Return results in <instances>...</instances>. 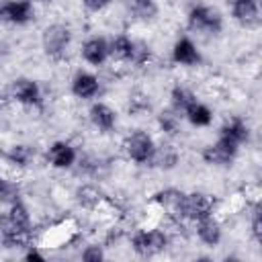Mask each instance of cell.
Segmentation results:
<instances>
[{
	"label": "cell",
	"mask_w": 262,
	"mask_h": 262,
	"mask_svg": "<svg viewBox=\"0 0 262 262\" xmlns=\"http://www.w3.org/2000/svg\"><path fill=\"white\" fill-rule=\"evenodd\" d=\"M74 43V31L66 23H49L41 31V49L53 61H63Z\"/></svg>",
	"instance_id": "1"
},
{
	"label": "cell",
	"mask_w": 262,
	"mask_h": 262,
	"mask_svg": "<svg viewBox=\"0 0 262 262\" xmlns=\"http://www.w3.org/2000/svg\"><path fill=\"white\" fill-rule=\"evenodd\" d=\"M172 237L164 227H139L129 235V246L139 258H151L168 250Z\"/></svg>",
	"instance_id": "2"
},
{
	"label": "cell",
	"mask_w": 262,
	"mask_h": 262,
	"mask_svg": "<svg viewBox=\"0 0 262 262\" xmlns=\"http://www.w3.org/2000/svg\"><path fill=\"white\" fill-rule=\"evenodd\" d=\"M223 14L219 8H215L213 4H205V2H196L188 8L186 12V27L192 33L199 35H207V37H215L223 31Z\"/></svg>",
	"instance_id": "3"
},
{
	"label": "cell",
	"mask_w": 262,
	"mask_h": 262,
	"mask_svg": "<svg viewBox=\"0 0 262 262\" xmlns=\"http://www.w3.org/2000/svg\"><path fill=\"white\" fill-rule=\"evenodd\" d=\"M156 147H158V141L145 129H133L123 139V151L127 160L137 166H149L154 160Z\"/></svg>",
	"instance_id": "4"
},
{
	"label": "cell",
	"mask_w": 262,
	"mask_h": 262,
	"mask_svg": "<svg viewBox=\"0 0 262 262\" xmlns=\"http://www.w3.org/2000/svg\"><path fill=\"white\" fill-rule=\"evenodd\" d=\"M8 98L25 108H43V104H45V92H43L41 84L29 76H18L10 82Z\"/></svg>",
	"instance_id": "5"
},
{
	"label": "cell",
	"mask_w": 262,
	"mask_h": 262,
	"mask_svg": "<svg viewBox=\"0 0 262 262\" xmlns=\"http://www.w3.org/2000/svg\"><path fill=\"white\" fill-rule=\"evenodd\" d=\"M184 194L186 192L180 188L166 186L151 194V203L168 221L182 223L184 221Z\"/></svg>",
	"instance_id": "6"
},
{
	"label": "cell",
	"mask_w": 262,
	"mask_h": 262,
	"mask_svg": "<svg viewBox=\"0 0 262 262\" xmlns=\"http://www.w3.org/2000/svg\"><path fill=\"white\" fill-rule=\"evenodd\" d=\"M237 154H239V145H237V143H233V141H229V139L217 135V139H215L213 143H209V145L203 147L201 158H203V162H205L207 166H213V168H227V166H231V164L235 162Z\"/></svg>",
	"instance_id": "7"
},
{
	"label": "cell",
	"mask_w": 262,
	"mask_h": 262,
	"mask_svg": "<svg viewBox=\"0 0 262 262\" xmlns=\"http://www.w3.org/2000/svg\"><path fill=\"white\" fill-rule=\"evenodd\" d=\"M35 14L33 0H0V25L25 27L35 20Z\"/></svg>",
	"instance_id": "8"
},
{
	"label": "cell",
	"mask_w": 262,
	"mask_h": 262,
	"mask_svg": "<svg viewBox=\"0 0 262 262\" xmlns=\"http://www.w3.org/2000/svg\"><path fill=\"white\" fill-rule=\"evenodd\" d=\"M78 147L68 139H55L45 149V162L53 170H72L78 162Z\"/></svg>",
	"instance_id": "9"
},
{
	"label": "cell",
	"mask_w": 262,
	"mask_h": 262,
	"mask_svg": "<svg viewBox=\"0 0 262 262\" xmlns=\"http://www.w3.org/2000/svg\"><path fill=\"white\" fill-rule=\"evenodd\" d=\"M0 244L4 248H27L33 244V231L20 227L10 215L8 211L0 213Z\"/></svg>",
	"instance_id": "10"
},
{
	"label": "cell",
	"mask_w": 262,
	"mask_h": 262,
	"mask_svg": "<svg viewBox=\"0 0 262 262\" xmlns=\"http://www.w3.org/2000/svg\"><path fill=\"white\" fill-rule=\"evenodd\" d=\"M70 92L78 100H94L102 92V82L94 72L78 70L70 80Z\"/></svg>",
	"instance_id": "11"
},
{
	"label": "cell",
	"mask_w": 262,
	"mask_h": 262,
	"mask_svg": "<svg viewBox=\"0 0 262 262\" xmlns=\"http://www.w3.org/2000/svg\"><path fill=\"white\" fill-rule=\"evenodd\" d=\"M217 207V201L213 194L203 190H192L184 194V221H199L207 215H213Z\"/></svg>",
	"instance_id": "12"
},
{
	"label": "cell",
	"mask_w": 262,
	"mask_h": 262,
	"mask_svg": "<svg viewBox=\"0 0 262 262\" xmlns=\"http://www.w3.org/2000/svg\"><path fill=\"white\" fill-rule=\"evenodd\" d=\"M80 57L84 63L92 68H100L111 59V47L108 39L102 35H90L88 39L82 41L80 45Z\"/></svg>",
	"instance_id": "13"
},
{
	"label": "cell",
	"mask_w": 262,
	"mask_h": 262,
	"mask_svg": "<svg viewBox=\"0 0 262 262\" xmlns=\"http://www.w3.org/2000/svg\"><path fill=\"white\" fill-rule=\"evenodd\" d=\"M170 59L182 68H199L203 63V53L188 35H180L170 49Z\"/></svg>",
	"instance_id": "14"
},
{
	"label": "cell",
	"mask_w": 262,
	"mask_h": 262,
	"mask_svg": "<svg viewBox=\"0 0 262 262\" xmlns=\"http://www.w3.org/2000/svg\"><path fill=\"white\" fill-rule=\"evenodd\" d=\"M88 121L98 133H113L117 129L119 115L108 102L92 100V104L88 106Z\"/></svg>",
	"instance_id": "15"
},
{
	"label": "cell",
	"mask_w": 262,
	"mask_h": 262,
	"mask_svg": "<svg viewBox=\"0 0 262 262\" xmlns=\"http://www.w3.org/2000/svg\"><path fill=\"white\" fill-rule=\"evenodd\" d=\"M231 18L244 29H256L260 25V0H229Z\"/></svg>",
	"instance_id": "16"
},
{
	"label": "cell",
	"mask_w": 262,
	"mask_h": 262,
	"mask_svg": "<svg viewBox=\"0 0 262 262\" xmlns=\"http://www.w3.org/2000/svg\"><path fill=\"white\" fill-rule=\"evenodd\" d=\"M194 235L201 244L209 246V248H215L221 244L223 239V225H221V219L213 213V215H207L199 221H194Z\"/></svg>",
	"instance_id": "17"
},
{
	"label": "cell",
	"mask_w": 262,
	"mask_h": 262,
	"mask_svg": "<svg viewBox=\"0 0 262 262\" xmlns=\"http://www.w3.org/2000/svg\"><path fill=\"white\" fill-rule=\"evenodd\" d=\"M217 135H221V137H225V139H229V141H233V143H237V145L242 147L244 143L250 141L252 129H250V125H248V121H246L244 117L231 115V117H227V119L221 123Z\"/></svg>",
	"instance_id": "18"
},
{
	"label": "cell",
	"mask_w": 262,
	"mask_h": 262,
	"mask_svg": "<svg viewBox=\"0 0 262 262\" xmlns=\"http://www.w3.org/2000/svg\"><path fill=\"white\" fill-rule=\"evenodd\" d=\"M37 149L31 143H14L4 151V162L14 170H27L33 166Z\"/></svg>",
	"instance_id": "19"
},
{
	"label": "cell",
	"mask_w": 262,
	"mask_h": 262,
	"mask_svg": "<svg viewBox=\"0 0 262 262\" xmlns=\"http://www.w3.org/2000/svg\"><path fill=\"white\" fill-rule=\"evenodd\" d=\"M135 45H137V39H133L127 33H117L115 37L108 39L111 59L131 66V59H133V53H135Z\"/></svg>",
	"instance_id": "20"
},
{
	"label": "cell",
	"mask_w": 262,
	"mask_h": 262,
	"mask_svg": "<svg viewBox=\"0 0 262 262\" xmlns=\"http://www.w3.org/2000/svg\"><path fill=\"white\" fill-rule=\"evenodd\" d=\"M182 117L188 121L190 127H194V129H205V127H211V125H213L215 113H213V108H211L207 102H203V100L196 98L194 102L188 104V108L182 113Z\"/></svg>",
	"instance_id": "21"
},
{
	"label": "cell",
	"mask_w": 262,
	"mask_h": 262,
	"mask_svg": "<svg viewBox=\"0 0 262 262\" xmlns=\"http://www.w3.org/2000/svg\"><path fill=\"white\" fill-rule=\"evenodd\" d=\"M74 196H76V203H78L82 209H86V211H96V209H100V207L106 203L104 192H102L96 184H92V182L80 184V186L76 188Z\"/></svg>",
	"instance_id": "22"
},
{
	"label": "cell",
	"mask_w": 262,
	"mask_h": 262,
	"mask_svg": "<svg viewBox=\"0 0 262 262\" xmlns=\"http://www.w3.org/2000/svg\"><path fill=\"white\" fill-rule=\"evenodd\" d=\"M178 164H180V151H178V147H176L172 141L158 143L156 154H154V160H151L149 166L168 172V170H174Z\"/></svg>",
	"instance_id": "23"
},
{
	"label": "cell",
	"mask_w": 262,
	"mask_h": 262,
	"mask_svg": "<svg viewBox=\"0 0 262 262\" xmlns=\"http://www.w3.org/2000/svg\"><path fill=\"white\" fill-rule=\"evenodd\" d=\"M180 119H182V115H178L174 108L168 106L156 115V127L166 139H174L180 133V123H182Z\"/></svg>",
	"instance_id": "24"
},
{
	"label": "cell",
	"mask_w": 262,
	"mask_h": 262,
	"mask_svg": "<svg viewBox=\"0 0 262 262\" xmlns=\"http://www.w3.org/2000/svg\"><path fill=\"white\" fill-rule=\"evenodd\" d=\"M194 100H196V94H194L188 86H184V84H174V86L170 88V108H174L178 115H182V113L188 108V104L194 102Z\"/></svg>",
	"instance_id": "25"
},
{
	"label": "cell",
	"mask_w": 262,
	"mask_h": 262,
	"mask_svg": "<svg viewBox=\"0 0 262 262\" xmlns=\"http://www.w3.org/2000/svg\"><path fill=\"white\" fill-rule=\"evenodd\" d=\"M23 199V186L16 178H10V176H4L0 174V203L2 205H12L16 201Z\"/></svg>",
	"instance_id": "26"
},
{
	"label": "cell",
	"mask_w": 262,
	"mask_h": 262,
	"mask_svg": "<svg viewBox=\"0 0 262 262\" xmlns=\"http://www.w3.org/2000/svg\"><path fill=\"white\" fill-rule=\"evenodd\" d=\"M129 14L137 20H154L158 16L156 0H129Z\"/></svg>",
	"instance_id": "27"
},
{
	"label": "cell",
	"mask_w": 262,
	"mask_h": 262,
	"mask_svg": "<svg viewBox=\"0 0 262 262\" xmlns=\"http://www.w3.org/2000/svg\"><path fill=\"white\" fill-rule=\"evenodd\" d=\"M248 211H250V217H248V223H250V235L252 239L258 244L262 239V205L258 199H254L250 205H248Z\"/></svg>",
	"instance_id": "28"
},
{
	"label": "cell",
	"mask_w": 262,
	"mask_h": 262,
	"mask_svg": "<svg viewBox=\"0 0 262 262\" xmlns=\"http://www.w3.org/2000/svg\"><path fill=\"white\" fill-rule=\"evenodd\" d=\"M127 111H129V115H133V117H141V115L149 113V111H151V100H149V96H147L143 90L131 92V94H129Z\"/></svg>",
	"instance_id": "29"
},
{
	"label": "cell",
	"mask_w": 262,
	"mask_h": 262,
	"mask_svg": "<svg viewBox=\"0 0 262 262\" xmlns=\"http://www.w3.org/2000/svg\"><path fill=\"white\" fill-rule=\"evenodd\" d=\"M80 258L84 262H102L106 258V250H104V244L100 242H92V244H86L80 252Z\"/></svg>",
	"instance_id": "30"
},
{
	"label": "cell",
	"mask_w": 262,
	"mask_h": 262,
	"mask_svg": "<svg viewBox=\"0 0 262 262\" xmlns=\"http://www.w3.org/2000/svg\"><path fill=\"white\" fill-rule=\"evenodd\" d=\"M113 0H82V6L92 12V14H98V12H104L108 6H111Z\"/></svg>",
	"instance_id": "31"
},
{
	"label": "cell",
	"mask_w": 262,
	"mask_h": 262,
	"mask_svg": "<svg viewBox=\"0 0 262 262\" xmlns=\"http://www.w3.org/2000/svg\"><path fill=\"white\" fill-rule=\"evenodd\" d=\"M23 258L29 260V262H33V260H35V262H43V260H45V254L39 250V246H33V244H31V246L25 248Z\"/></svg>",
	"instance_id": "32"
},
{
	"label": "cell",
	"mask_w": 262,
	"mask_h": 262,
	"mask_svg": "<svg viewBox=\"0 0 262 262\" xmlns=\"http://www.w3.org/2000/svg\"><path fill=\"white\" fill-rule=\"evenodd\" d=\"M4 104H6V96H4L2 92H0V111L4 108Z\"/></svg>",
	"instance_id": "33"
},
{
	"label": "cell",
	"mask_w": 262,
	"mask_h": 262,
	"mask_svg": "<svg viewBox=\"0 0 262 262\" xmlns=\"http://www.w3.org/2000/svg\"><path fill=\"white\" fill-rule=\"evenodd\" d=\"M33 2H37V4H49V2H53V0H33Z\"/></svg>",
	"instance_id": "34"
}]
</instances>
